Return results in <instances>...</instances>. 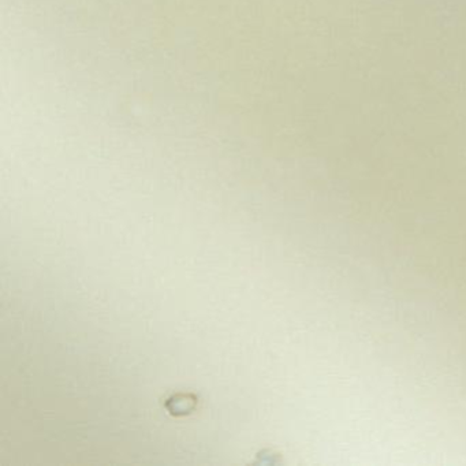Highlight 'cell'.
I'll use <instances>...</instances> for the list:
<instances>
[{"label":"cell","mask_w":466,"mask_h":466,"mask_svg":"<svg viewBox=\"0 0 466 466\" xmlns=\"http://www.w3.org/2000/svg\"><path fill=\"white\" fill-rule=\"evenodd\" d=\"M192 409H193V402H192V400H189L187 397L182 395V398H180V399L175 398L174 407H170L168 410H170L171 413H175V414H186L189 413V410H192Z\"/></svg>","instance_id":"obj_1"}]
</instances>
